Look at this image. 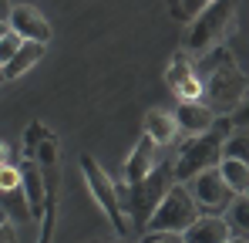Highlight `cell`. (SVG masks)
I'll use <instances>...</instances> for the list:
<instances>
[{
    "label": "cell",
    "mask_w": 249,
    "mask_h": 243,
    "mask_svg": "<svg viewBox=\"0 0 249 243\" xmlns=\"http://www.w3.org/2000/svg\"><path fill=\"white\" fill-rule=\"evenodd\" d=\"M196 78L202 84V101L215 115H232L249 95V78L243 75V68L236 64V58L226 44L212 47L209 54L199 58Z\"/></svg>",
    "instance_id": "cell-1"
},
{
    "label": "cell",
    "mask_w": 249,
    "mask_h": 243,
    "mask_svg": "<svg viewBox=\"0 0 249 243\" xmlns=\"http://www.w3.org/2000/svg\"><path fill=\"white\" fill-rule=\"evenodd\" d=\"M175 182H178V179H175V165H172V162H162L148 179L118 189L122 206H124V216L131 220L135 230H142V226L152 223V216L159 213V206L165 202V196L175 189Z\"/></svg>",
    "instance_id": "cell-2"
},
{
    "label": "cell",
    "mask_w": 249,
    "mask_h": 243,
    "mask_svg": "<svg viewBox=\"0 0 249 243\" xmlns=\"http://www.w3.org/2000/svg\"><path fill=\"white\" fill-rule=\"evenodd\" d=\"M236 3H226V0H215L202 10V17L192 24L189 38H185V47L192 54H209L212 47H222V40L229 38L232 24H236Z\"/></svg>",
    "instance_id": "cell-3"
},
{
    "label": "cell",
    "mask_w": 249,
    "mask_h": 243,
    "mask_svg": "<svg viewBox=\"0 0 249 243\" xmlns=\"http://www.w3.org/2000/svg\"><path fill=\"white\" fill-rule=\"evenodd\" d=\"M81 172H84V179H88V189H91L94 202H98V206H101V213L111 220L115 233H118V237L135 233L131 220L124 216V206H122V196H118V186L108 179V172H105L98 162L91 159V156H81Z\"/></svg>",
    "instance_id": "cell-4"
},
{
    "label": "cell",
    "mask_w": 249,
    "mask_h": 243,
    "mask_svg": "<svg viewBox=\"0 0 249 243\" xmlns=\"http://www.w3.org/2000/svg\"><path fill=\"white\" fill-rule=\"evenodd\" d=\"M199 220H202V209H199L196 196H192L182 182H175V189L165 196V202L159 206V213L152 216V223H148L145 230H148V233H185V230H192Z\"/></svg>",
    "instance_id": "cell-5"
},
{
    "label": "cell",
    "mask_w": 249,
    "mask_h": 243,
    "mask_svg": "<svg viewBox=\"0 0 249 243\" xmlns=\"http://www.w3.org/2000/svg\"><path fill=\"white\" fill-rule=\"evenodd\" d=\"M175 179L178 182H192L196 176H202L209 169H219L222 165V139L212 132V135H199V139H185L178 156H175Z\"/></svg>",
    "instance_id": "cell-6"
},
{
    "label": "cell",
    "mask_w": 249,
    "mask_h": 243,
    "mask_svg": "<svg viewBox=\"0 0 249 243\" xmlns=\"http://www.w3.org/2000/svg\"><path fill=\"white\" fill-rule=\"evenodd\" d=\"M189 193L196 196L199 209H206V216H219V213H226V209L236 202L232 186L226 182V176H222L219 169H209L202 176H196L192 186H189Z\"/></svg>",
    "instance_id": "cell-7"
},
{
    "label": "cell",
    "mask_w": 249,
    "mask_h": 243,
    "mask_svg": "<svg viewBox=\"0 0 249 243\" xmlns=\"http://www.w3.org/2000/svg\"><path fill=\"white\" fill-rule=\"evenodd\" d=\"M3 24H10L24 40H34V44L51 40V27H47V20H44V14L37 7H27V3L3 7Z\"/></svg>",
    "instance_id": "cell-8"
},
{
    "label": "cell",
    "mask_w": 249,
    "mask_h": 243,
    "mask_svg": "<svg viewBox=\"0 0 249 243\" xmlns=\"http://www.w3.org/2000/svg\"><path fill=\"white\" fill-rule=\"evenodd\" d=\"M159 142L152 139V135H142L138 139V145L131 149V156L124 162V186H135V182H142V179H148L162 162H159Z\"/></svg>",
    "instance_id": "cell-9"
},
{
    "label": "cell",
    "mask_w": 249,
    "mask_h": 243,
    "mask_svg": "<svg viewBox=\"0 0 249 243\" xmlns=\"http://www.w3.org/2000/svg\"><path fill=\"white\" fill-rule=\"evenodd\" d=\"M175 119H178V128L182 132H189V139H199V135H212L219 115L209 108L206 101H178Z\"/></svg>",
    "instance_id": "cell-10"
},
{
    "label": "cell",
    "mask_w": 249,
    "mask_h": 243,
    "mask_svg": "<svg viewBox=\"0 0 249 243\" xmlns=\"http://www.w3.org/2000/svg\"><path fill=\"white\" fill-rule=\"evenodd\" d=\"M20 189H24V196H27V206H31L34 220H41V216L51 213V206H47V186H44L41 165L34 159L20 165Z\"/></svg>",
    "instance_id": "cell-11"
},
{
    "label": "cell",
    "mask_w": 249,
    "mask_h": 243,
    "mask_svg": "<svg viewBox=\"0 0 249 243\" xmlns=\"http://www.w3.org/2000/svg\"><path fill=\"white\" fill-rule=\"evenodd\" d=\"M168 84L175 88V95H182V101H202V84L196 78V68L185 58H175L168 68Z\"/></svg>",
    "instance_id": "cell-12"
},
{
    "label": "cell",
    "mask_w": 249,
    "mask_h": 243,
    "mask_svg": "<svg viewBox=\"0 0 249 243\" xmlns=\"http://www.w3.org/2000/svg\"><path fill=\"white\" fill-rule=\"evenodd\" d=\"M182 237H185V243H229V240H236L232 230H229V223H226V216H202Z\"/></svg>",
    "instance_id": "cell-13"
},
{
    "label": "cell",
    "mask_w": 249,
    "mask_h": 243,
    "mask_svg": "<svg viewBox=\"0 0 249 243\" xmlns=\"http://www.w3.org/2000/svg\"><path fill=\"white\" fill-rule=\"evenodd\" d=\"M178 119H175V112H162V108H152L148 115H145V135H152L159 145H172L175 139H178Z\"/></svg>",
    "instance_id": "cell-14"
},
{
    "label": "cell",
    "mask_w": 249,
    "mask_h": 243,
    "mask_svg": "<svg viewBox=\"0 0 249 243\" xmlns=\"http://www.w3.org/2000/svg\"><path fill=\"white\" fill-rule=\"evenodd\" d=\"M44 51H47V44L24 40V47L17 51V58L3 64V78H20V75H27V71H31V68H34V64L44 58Z\"/></svg>",
    "instance_id": "cell-15"
},
{
    "label": "cell",
    "mask_w": 249,
    "mask_h": 243,
    "mask_svg": "<svg viewBox=\"0 0 249 243\" xmlns=\"http://www.w3.org/2000/svg\"><path fill=\"white\" fill-rule=\"evenodd\" d=\"M226 223H229L232 237L249 240V196H236V202L226 209Z\"/></svg>",
    "instance_id": "cell-16"
},
{
    "label": "cell",
    "mask_w": 249,
    "mask_h": 243,
    "mask_svg": "<svg viewBox=\"0 0 249 243\" xmlns=\"http://www.w3.org/2000/svg\"><path fill=\"white\" fill-rule=\"evenodd\" d=\"M219 172L226 176V182L232 186V193H236V196H246V193H249V165H246V162L222 159Z\"/></svg>",
    "instance_id": "cell-17"
},
{
    "label": "cell",
    "mask_w": 249,
    "mask_h": 243,
    "mask_svg": "<svg viewBox=\"0 0 249 243\" xmlns=\"http://www.w3.org/2000/svg\"><path fill=\"white\" fill-rule=\"evenodd\" d=\"M222 159H236V162H246L249 165V132H229L222 139Z\"/></svg>",
    "instance_id": "cell-18"
},
{
    "label": "cell",
    "mask_w": 249,
    "mask_h": 243,
    "mask_svg": "<svg viewBox=\"0 0 249 243\" xmlns=\"http://www.w3.org/2000/svg\"><path fill=\"white\" fill-rule=\"evenodd\" d=\"M20 47H24V38H20L10 24H3V38H0V58H3V64H7V61H14Z\"/></svg>",
    "instance_id": "cell-19"
},
{
    "label": "cell",
    "mask_w": 249,
    "mask_h": 243,
    "mask_svg": "<svg viewBox=\"0 0 249 243\" xmlns=\"http://www.w3.org/2000/svg\"><path fill=\"white\" fill-rule=\"evenodd\" d=\"M206 7H209V3H202V0H189V3H172L168 10H172V17H175V20H192V17L199 20Z\"/></svg>",
    "instance_id": "cell-20"
},
{
    "label": "cell",
    "mask_w": 249,
    "mask_h": 243,
    "mask_svg": "<svg viewBox=\"0 0 249 243\" xmlns=\"http://www.w3.org/2000/svg\"><path fill=\"white\" fill-rule=\"evenodd\" d=\"M54 159H57V142H54V135H47V139H41V145L34 149V162L37 165H54Z\"/></svg>",
    "instance_id": "cell-21"
},
{
    "label": "cell",
    "mask_w": 249,
    "mask_h": 243,
    "mask_svg": "<svg viewBox=\"0 0 249 243\" xmlns=\"http://www.w3.org/2000/svg\"><path fill=\"white\" fill-rule=\"evenodd\" d=\"M229 125H232V128H239V132H249V95H246V101L229 115Z\"/></svg>",
    "instance_id": "cell-22"
},
{
    "label": "cell",
    "mask_w": 249,
    "mask_h": 243,
    "mask_svg": "<svg viewBox=\"0 0 249 243\" xmlns=\"http://www.w3.org/2000/svg\"><path fill=\"white\" fill-rule=\"evenodd\" d=\"M142 243H185L182 233H148Z\"/></svg>",
    "instance_id": "cell-23"
},
{
    "label": "cell",
    "mask_w": 249,
    "mask_h": 243,
    "mask_svg": "<svg viewBox=\"0 0 249 243\" xmlns=\"http://www.w3.org/2000/svg\"><path fill=\"white\" fill-rule=\"evenodd\" d=\"M51 237H54V213H47V216H44V226H41V240H37V243H51Z\"/></svg>",
    "instance_id": "cell-24"
},
{
    "label": "cell",
    "mask_w": 249,
    "mask_h": 243,
    "mask_svg": "<svg viewBox=\"0 0 249 243\" xmlns=\"http://www.w3.org/2000/svg\"><path fill=\"white\" fill-rule=\"evenodd\" d=\"M0 237H3V243H17V237H14V226H10V220H3V226H0Z\"/></svg>",
    "instance_id": "cell-25"
},
{
    "label": "cell",
    "mask_w": 249,
    "mask_h": 243,
    "mask_svg": "<svg viewBox=\"0 0 249 243\" xmlns=\"http://www.w3.org/2000/svg\"><path fill=\"white\" fill-rule=\"evenodd\" d=\"M229 243H249V240H239V237H236V240H229Z\"/></svg>",
    "instance_id": "cell-26"
},
{
    "label": "cell",
    "mask_w": 249,
    "mask_h": 243,
    "mask_svg": "<svg viewBox=\"0 0 249 243\" xmlns=\"http://www.w3.org/2000/svg\"><path fill=\"white\" fill-rule=\"evenodd\" d=\"M246 10H249V7H246ZM246 27H249V14H246Z\"/></svg>",
    "instance_id": "cell-27"
},
{
    "label": "cell",
    "mask_w": 249,
    "mask_h": 243,
    "mask_svg": "<svg viewBox=\"0 0 249 243\" xmlns=\"http://www.w3.org/2000/svg\"><path fill=\"white\" fill-rule=\"evenodd\" d=\"M246 196H249V193H246Z\"/></svg>",
    "instance_id": "cell-28"
}]
</instances>
